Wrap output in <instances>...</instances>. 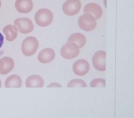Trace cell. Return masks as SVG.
Returning a JSON list of instances; mask_svg holds the SVG:
<instances>
[{
  "instance_id": "ffe728a7",
  "label": "cell",
  "mask_w": 134,
  "mask_h": 118,
  "mask_svg": "<svg viewBox=\"0 0 134 118\" xmlns=\"http://www.w3.org/2000/svg\"><path fill=\"white\" fill-rule=\"evenodd\" d=\"M55 84H54V83H51L50 85H49L47 87H52V86H59V87H61V86L59 84V83H55ZM58 87H59L58 86H57Z\"/></svg>"
},
{
  "instance_id": "8fae6325",
  "label": "cell",
  "mask_w": 134,
  "mask_h": 118,
  "mask_svg": "<svg viewBox=\"0 0 134 118\" xmlns=\"http://www.w3.org/2000/svg\"><path fill=\"white\" fill-rule=\"evenodd\" d=\"M55 57V52L52 49L46 48L42 50L38 54V60L43 63H47L53 60Z\"/></svg>"
},
{
  "instance_id": "e0dca14e",
  "label": "cell",
  "mask_w": 134,
  "mask_h": 118,
  "mask_svg": "<svg viewBox=\"0 0 134 118\" xmlns=\"http://www.w3.org/2000/svg\"><path fill=\"white\" fill-rule=\"evenodd\" d=\"M86 82L80 79H74L70 81L67 85L68 87H87Z\"/></svg>"
},
{
  "instance_id": "ac0fdd59",
  "label": "cell",
  "mask_w": 134,
  "mask_h": 118,
  "mask_svg": "<svg viewBox=\"0 0 134 118\" xmlns=\"http://www.w3.org/2000/svg\"><path fill=\"white\" fill-rule=\"evenodd\" d=\"M91 87H105V80L101 78H97L92 80L90 83Z\"/></svg>"
},
{
  "instance_id": "52a82bcc",
  "label": "cell",
  "mask_w": 134,
  "mask_h": 118,
  "mask_svg": "<svg viewBox=\"0 0 134 118\" xmlns=\"http://www.w3.org/2000/svg\"><path fill=\"white\" fill-rule=\"evenodd\" d=\"M106 53L104 51H98L95 53L92 58V63L94 68L100 71L106 70Z\"/></svg>"
},
{
  "instance_id": "2e32d148",
  "label": "cell",
  "mask_w": 134,
  "mask_h": 118,
  "mask_svg": "<svg viewBox=\"0 0 134 118\" xmlns=\"http://www.w3.org/2000/svg\"><path fill=\"white\" fill-rule=\"evenodd\" d=\"M22 84L21 78L16 75H13L9 76L6 79L5 82L6 88H20Z\"/></svg>"
},
{
  "instance_id": "6da1fadb",
  "label": "cell",
  "mask_w": 134,
  "mask_h": 118,
  "mask_svg": "<svg viewBox=\"0 0 134 118\" xmlns=\"http://www.w3.org/2000/svg\"><path fill=\"white\" fill-rule=\"evenodd\" d=\"M53 15L50 10L46 8L40 9L36 13L35 21L39 26L45 27L49 25L53 19Z\"/></svg>"
},
{
  "instance_id": "ba28073f",
  "label": "cell",
  "mask_w": 134,
  "mask_h": 118,
  "mask_svg": "<svg viewBox=\"0 0 134 118\" xmlns=\"http://www.w3.org/2000/svg\"><path fill=\"white\" fill-rule=\"evenodd\" d=\"M72 69L76 75L83 76L88 72L90 65L88 62L85 60L79 59L74 63Z\"/></svg>"
},
{
  "instance_id": "9c48e42d",
  "label": "cell",
  "mask_w": 134,
  "mask_h": 118,
  "mask_svg": "<svg viewBox=\"0 0 134 118\" xmlns=\"http://www.w3.org/2000/svg\"><path fill=\"white\" fill-rule=\"evenodd\" d=\"M85 13H88L93 16L96 20L100 18L102 14L101 7L95 3H90L86 5L84 8Z\"/></svg>"
},
{
  "instance_id": "5bb4252c",
  "label": "cell",
  "mask_w": 134,
  "mask_h": 118,
  "mask_svg": "<svg viewBox=\"0 0 134 118\" xmlns=\"http://www.w3.org/2000/svg\"><path fill=\"white\" fill-rule=\"evenodd\" d=\"M3 32L5 35L6 39L9 41H12L17 37L18 30L15 26L8 25L3 28Z\"/></svg>"
},
{
  "instance_id": "5b68a950",
  "label": "cell",
  "mask_w": 134,
  "mask_h": 118,
  "mask_svg": "<svg viewBox=\"0 0 134 118\" xmlns=\"http://www.w3.org/2000/svg\"><path fill=\"white\" fill-rule=\"evenodd\" d=\"M81 4L79 0H67L63 3L62 9L67 15L73 16L80 11Z\"/></svg>"
},
{
  "instance_id": "8992f818",
  "label": "cell",
  "mask_w": 134,
  "mask_h": 118,
  "mask_svg": "<svg viewBox=\"0 0 134 118\" xmlns=\"http://www.w3.org/2000/svg\"><path fill=\"white\" fill-rule=\"evenodd\" d=\"M14 25L21 33H29L33 30L34 26L31 20L27 18H18L14 21Z\"/></svg>"
},
{
  "instance_id": "9a60e30c",
  "label": "cell",
  "mask_w": 134,
  "mask_h": 118,
  "mask_svg": "<svg viewBox=\"0 0 134 118\" xmlns=\"http://www.w3.org/2000/svg\"><path fill=\"white\" fill-rule=\"evenodd\" d=\"M67 42H73L78 46L79 48L83 47L86 42V38L82 34L75 33L72 34L68 38Z\"/></svg>"
},
{
  "instance_id": "44dd1931",
  "label": "cell",
  "mask_w": 134,
  "mask_h": 118,
  "mask_svg": "<svg viewBox=\"0 0 134 118\" xmlns=\"http://www.w3.org/2000/svg\"><path fill=\"white\" fill-rule=\"evenodd\" d=\"M1 87V81L0 80V88Z\"/></svg>"
},
{
  "instance_id": "30bf717a",
  "label": "cell",
  "mask_w": 134,
  "mask_h": 118,
  "mask_svg": "<svg viewBox=\"0 0 134 118\" xmlns=\"http://www.w3.org/2000/svg\"><path fill=\"white\" fill-rule=\"evenodd\" d=\"M14 65V62L12 58L8 57L3 58L0 59V74H8L13 70Z\"/></svg>"
},
{
  "instance_id": "3957f363",
  "label": "cell",
  "mask_w": 134,
  "mask_h": 118,
  "mask_svg": "<svg viewBox=\"0 0 134 118\" xmlns=\"http://www.w3.org/2000/svg\"><path fill=\"white\" fill-rule=\"evenodd\" d=\"M96 20L90 14L85 13L79 18L78 24L81 29L86 31H90L93 30L96 27Z\"/></svg>"
},
{
  "instance_id": "d6986e66",
  "label": "cell",
  "mask_w": 134,
  "mask_h": 118,
  "mask_svg": "<svg viewBox=\"0 0 134 118\" xmlns=\"http://www.w3.org/2000/svg\"><path fill=\"white\" fill-rule=\"evenodd\" d=\"M4 42V37L0 32V48L2 47Z\"/></svg>"
},
{
  "instance_id": "7a4b0ae2",
  "label": "cell",
  "mask_w": 134,
  "mask_h": 118,
  "mask_svg": "<svg viewBox=\"0 0 134 118\" xmlns=\"http://www.w3.org/2000/svg\"><path fill=\"white\" fill-rule=\"evenodd\" d=\"M39 46L37 39L34 36H29L23 41L21 46L23 53L28 57L33 55L36 52Z\"/></svg>"
},
{
  "instance_id": "7402d4cb",
  "label": "cell",
  "mask_w": 134,
  "mask_h": 118,
  "mask_svg": "<svg viewBox=\"0 0 134 118\" xmlns=\"http://www.w3.org/2000/svg\"><path fill=\"white\" fill-rule=\"evenodd\" d=\"M1 1L0 0V8L1 7Z\"/></svg>"
},
{
  "instance_id": "4fadbf2b",
  "label": "cell",
  "mask_w": 134,
  "mask_h": 118,
  "mask_svg": "<svg viewBox=\"0 0 134 118\" xmlns=\"http://www.w3.org/2000/svg\"><path fill=\"white\" fill-rule=\"evenodd\" d=\"M44 85V81L40 76L33 75L29 76L25 82L27 88L42 87Z\"/></svg>"
},
{
  "instance_id": "7c38bea8",
  "label": "cell",
  "mask_w": 134,
  "mask_h": 118,
  "mask_svg": "<svg viewBox=\"0 0 134 118\" xmlns=\"http://www.w3.org/2000/svg\"><path fill=\"white\" fill-rule=\"evenodd\" d=\"M15 6L19 12L27 13L32 9L33 3L32 0H16Z\"/></svg>"
},
{
  "instance_id": "277c9868",
  "label": "cell",
  "mask_w": 134,
  "mask_h": 118,
  "mask_svg": "<svg viewBox=\"0 0 134 118\" xmlns=\"http://www.w3.org/2000/svg\"><path fill=\"white\" fill-rule=\"evenodd\" d=\"M79 52V48L73 42H67L63 46L60 50L61 55L67 59H71L76 57Z\"/></svg>"
}]
</instances>
